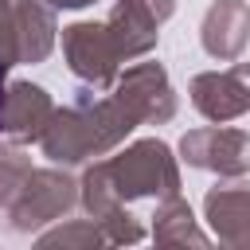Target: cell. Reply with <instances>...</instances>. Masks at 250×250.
<instances>
[{"mask_svg":"<svg viewBox=\"0 0 250 250\" xmlns=\"http://www.w3.org/2000/svg\"><path fill=\"white\" fill-rule=\"evenodd\" d=\"M0 117H4V70H0Z\"/></svg>","mask_w":250,"mask_h":250,"instance_id":"obj_1","label":"cell"}]
</instances>
